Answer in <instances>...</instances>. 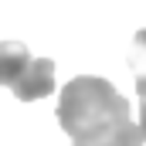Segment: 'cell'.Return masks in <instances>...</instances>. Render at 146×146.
Masks as SVG:
<instances>
[{
	"instance_id": "obj_1",
	"label": "cell",
	"mask_w": 146,
	"mask_h": 146,
	"mask_svg": "<svg viewBox=\"0 0 146 146\" xmlns=\"http://www.w3.org/2000/svg\"><path fill=\"white\" fill-rule=\"evenodd\" d=\"M58 122L72 146H143L146 133L133 122L129 102L99 75H78L61 88Z\"/></svg>"
},
{
	"instance_id": "obj_2",
	"label": "cell",
	"mask_w": 146,
	"mask_h": 146,
	"mask_svg": "<svg viewBox=\"0 0 146 146\" xmlns=\"http://www.w3.org/2000/svg\"><path fill=\"white\" fill-rule=\"evenodd\" d=\"M0 88H10L21 102L48 99L54 92V61L34 58L21 41H0Z\"/></svg>"
},
{
	"instance_id": "obj_3",
	"label": "cell",
	"mask_w": 146,
	"mask_h": 146,
	"mask_svg": "<svg viewBox=\"0 0 146 146\" xmlns=\"http://www.w3.org/2000/svg\"><path fill=\"white\" fill-rule=\"evenodd\" d=\"M129 68H133V82H136V95L146 99V27L136 31L133 37V51H129Z\"/></svg>"
}]
</instances>
